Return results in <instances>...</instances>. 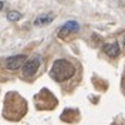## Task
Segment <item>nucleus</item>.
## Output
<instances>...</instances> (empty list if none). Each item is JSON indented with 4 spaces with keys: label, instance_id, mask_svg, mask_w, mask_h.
Returning <instances> with one entry per match:
<instances>
[{
    "label": "nucleus",
    "instance_id": "4",
    "mask_svg": "<svg viewBox=\"0 0 125 125\" xmlns=\"http://www.w3.org/2000/svg\"><path fill=\"white\" fill-rule=\"evenodd\" d=\"M78 30H80V24H78L77 21H74V20H70V21H67V23L60 29L58 36H60V37H65L67 34H70V33H77Z\"/></svg>",
    "mask_w": 125,
    "mask_h": 125
},
{
    "label": "nucleus",
    "instance_id": "1",
    "mask_svg": "<svg viewBox=\"0 0 125 125\" xmlns=\"http://www.w3.org/2000/svg\"><path fill=\"white\" fill-rule=\"evenodd\" d=\"M74 74H75V67L73 65V62H70L68 60H64V58L55 60L50 70V77L58 83L70 80Z\"/></svg>",
    "mask_w": 125,
    "mask_h": 125
},
{
    "label": "nucleus",
    "instance_id": "8",
    "mask_svg": "<svg viewBox=\"0 0 125 125\" xmlns=\"http://www.w3.org/2000/svg\"><path fill=\"white\" fill-rule=\"evenodd\" d=\"M124 46H125V37H124Z\"/></svg>",
    "mask_w": 125,
    "mask_h": 125
},
{
    "label": "nucleus",
    "instance_id": "5",
    "mask_svg": "<svg viewBox=\"0 0 125 125\" xmlns=\"http://www.w3.org/2000/svg\"><path fill=\"white\" fill-rule=\"evenodd\" d=\"M119 46H118L117 41H114V43H108V44H105L104 46V53L108 55V57H118L119 55Z\"/></svg>",
    "mask_w": 125,
    "mask_h": 125
},
{
    "label": "nucleus",
    "instance_id": "6",
    "mask_svg": "<svg viewBox=\"0 0 125 125\" xmlns=\"http://www.w3.org/2000/svg\"><path fill=\"white\" fill-rule=\"evenodd\" d=\"M54 17L55 16L53 13H50V14H41L34 20V26H46V24H50L54 20Z\"/></svg>",
    "mask_w": 125,
    "mask_h": 125
},
{
    "label": "nucleus",
    "instance_id": "7",
    "mask_svg": "<svg viewBox=\"0 0 125 125\" xmlns=\"http://www.w3.org/2000/svg\"><path fill=\"white\" fill-rule=\"evenodd\" d=\"M9 21H19L20 19H21V13H19V11H16V10H10L7 11V14H6Z\"/></svg>",
    "mask_w": 125,
    "mask_h": 125
},
{
    "label": "nucleus",
    "instance_id": "3",
    "mask_svg": "<svg viewBox=\"0 0 125 125\" xmlns=\"http://www.w3.org/2000/svg\"><path fill=\"white\" fill-rule=\"evenodd\" d=\"M40 67V60L39 58H31L27 60V62L23 65V74L26 77H33Z\"/></svg>",
    "mask_w": 125,
    "mask_h": 125
},
{
    "label": "nucleus",
    "instance_id": "2",
    "mask_svg": "<svg viewBox=\"0 0 125 125\" xmlns=\"http://www.w3.org/2000/svg\"><path fill=\"white\" fill-rule=\"evenodd\" d=\"M27 62V55L26 54H17V55H13V57H7L4 60V67L7 70H19L21 68L24 64Z\"/></svg>",
    "mask_w": 125,
    "mask_h": 125
}]
</instances>
